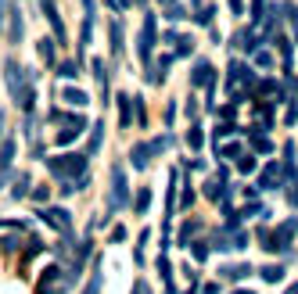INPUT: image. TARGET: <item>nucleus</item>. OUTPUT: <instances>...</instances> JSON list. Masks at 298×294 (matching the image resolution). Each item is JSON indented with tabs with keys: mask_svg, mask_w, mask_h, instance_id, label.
Listing matches in <instances>:
<instances>
[{
	"mask_svg": "<svg viewBox=\"0 0 298 294\" xmlns=\"http://www.w3.org/2000/svg\"><path fill=\"white\" fill-rule=\"evenodd\" d=\"M87 161H90V154H79V151H68V154H54L51 161H47V169H51V176L54 180H79V176H87Z\"/></svg>",
	"mask_w": 298,
	"mask_h": 294,
	"instance_id": "obj_1",
	"label": "nucleus"
},
{
	"mask_svg": "<svg viewBox=\"0 0 298 294\" xmlns=\"http://www.w3.org/2000/svg\"><path fill=\"white\" fill-rule=\"evenodd\" d=\"M130 204V183H126V169L111 165V194H108V216H115L119 208Z\"/></svg>",
	"mask_w": 298,
	"mask_h": 294,
	"instance_id": "obj_2",
	"label": "nucleus"
},
{
	"mask_svg": "<svg viewBox=\"0 0 298 294\" xmlns=\"http://www.w3.org/2000/svg\"><path fill=\"white\" fill-rule=\"evenodd\" d=\"M40 219H44L51 230L72 237V212H68V208H44V212H40Z\"/></svg>",
	"mask_w": 298,
	"mask_h": 294,
	"instance_id": "obj_3",
	"label": "nucleus"
},
{
	"mask_svg": "<svg viewBox=\"0 0 298 294\" xmlns=\"http://www.w3.org/2000/svg\"><path fill=\"white\" fill-rule=\"evenodd\" d=\"M151 51H155V15L147 11L144 15V29H140V39H137V54L144 65H151Z\"/></svg>",
	"mask_w": 298,
	"mask_h": 294,
	"instance_id": "obj_4",
	"label": "nucleus"
},
{
	"mask_svg": "<svg viewBox=\"0 0 298 294\" xmlns=\"http://www.w3.org/2000/svg\"><path fill=\"white\" fill-rule=\"evenodd\" d=\"M191 87H194V90H201V87H205V90L216 87V68H212L205 58H198L194 68H191Z\"/></svg>",
	"mask_w": 298,
	"mask_h": 294,
	"instance_id": "obj_5",
	"label": "nucleus"
},
{
	"mask_svg": "<svg viewBox=\"0 0 298 294\" xmlns=\"http://www.w3.org/2000/svg\"><path fill=\"white\" fill-rule=\"evenodd\" d=\"M237 82H255V75H251V68L244 61H230V72H227V90L230 94H234Z\"/></svg>",
	"mask_w": 298,
	"mask_h": 294,
	"instance_id": "obj_6",
	"label": "nucleus"
},
{
	"mask_svg": "<svg viewBox=\"0 0 298 294\" xmlns=\"http://www.w3.org/2000/svg\"><path fill=\"white\" fill-rule=\"evenodd\" d=\"M40 4H44V15H47V22L54 25V39H58V44H65V22H61L58 8H54V0H40Z\"/></svg>",
	"mask_w": 298,
	"mask_h": 294,
	"instance_id": "obj_7",
	"label": "nucleus"
},
{
	"mask_svg": "<svg viewBox=\"0 0 298 294\" xmlns=\"http://www.w3.org/2000/svg\"><path fill=\"white\" fill-rule=\"evenodd\" d=\"M151 158H155L151 144H133V147H130V161H133V169H147Z\"/></svg>",
	"mask_w": 298,
	"mask_h": 294,
	"instance_id": "obj_8",
	"label": "nucleus"
},
{
	"mask_svg": "<svg viewBox=\"0 0 298 294\" xmlns=\"http://www.w3.org/2000/svg\"><path fill=\"white\" fill-rule=\"evenodd\" d=\"M58 280H61V269H58V266H47V269H44V276H40V287H36V294H51L54 287H61Z\"/></svg>",
	"mask_w": 298,
	"mask_h": 294,
	"instance_id": "obj_9",
	"label": "nucleus"
},
{
	"mask_svg": "<svg viewBox=\"0 0 298 294\" xmlns=\"http://www.w3.org/2000/svg\"><path fill=\"white\" fill-rule=\"evenodd\" d=\"M119 125H122V130L133 125V97L130 94H119Z\"/></svg>",
	"mask_w": 298,
	"mask_h": 294,
	"instance_id": "obj_10",
	"label": "nucleus"
},
{
	"mask_svg": "<svg viewBox=\"0 0 298 294\" xmlns=\"http://www.w3.org/2000/svg\"><path fill=\"white\" fill-rule=\"evenodd\" d=\"M61 101L72 104V108H87V104H90L87 90H79V87H65V90H61Z\"/></svg>",
	"mask_w": 298,
	"mask_h": 294,
	"instance_id": "obj_11",
	"label": "nucleus"
},
{
	"mask_svg": "<svg viewBox=\"0 0 298 294\" xmlns=\"http://www.w3.org/2000/svg\"><path fill=\"white\" fill-rule=\"evenodd\" d=\"M284 183V176H280V165H266V173L259 176V187L263 190H277Z\"/></svg>",
	"mask_w": 298,
	"mask_h": 294,
	"instance_id": "obj_12",
	"label": "nucleus"
},
{
	"mask_svg": "<svg viewBox=\"0 0 298 294\" xmlns=\"http://www.w3.org/2000/svg\"><path fill=\"white\" fill-rule=\"evenodd\" d=\"M15 151H18L15 137H8L4 144H0V173H8V169H11V161H15Z\"/></svg>",
	"mask_w": 298,
	"mask_h": 294,
	"instance_id": "obj_13",
	"label": "nucleus"
},
{
	"mask_svg": "<svg viewBox=\"0 0 298 294\" xmlns=\"http://www.w3.org/2000/svg\"><path fill=\"white\" fill-rule=\"evenodd\" d=\"M169 65H173V54H162V58H158V65H151L147 79H151V82H165V75H169Z\"/></svg>",
	"mask_w": 298,
	"mask_h": 294,
	"instance_id": "obj_14",
	"label": "nucleus"
},
{
	"mask_svg": "<svg viewBox=\"0 0 298 294\" xmlns=\"http://www.w3.org/2000/svg\"><path fill=\"white\" fill-rule=\"evenodd\" d=\"M94 75H97V82H101V101L108 104V61H104V58L94 61Z\"/></svg>",
	"mask_w": 298,
	"mask_h": 294,
	"instance_id": "obj_15",
	"label": "nucleus"
},
{
	"mask_svg": "<svg viewBox=\"0 0 298 294\" xmlns=\"http://www.w3.org/2000/svg\"><path fill=\"white\" fill-rule=\"evenodd\" d=\"M219 276L223 280H244V276H251V266L248 262H241V266H219Z\"/></svg>",
	"mask_w": 298,
	"mask_h": 294,
	"instance_id": "obj_16",
	"label": "nucleus"
},
{
	"mask_svg": "<svg viewBox=\"0 0 298 294\" xmlns=\"http://www.w3.org/2000/svg\"><path fill=\"white\" fill-rule=\"evenodd\" d=\"M104 144V122H94L90 125V144H87V154H97Z\"/></svg>",
	"mask_w": 298,
	"mask_h": 294,
	"instance_id": "obj_17",
	"label": "nucleus"
},
{
	"mask_svg": "<svg viewBox=\"0 0 298 294\" xmlns=\"http://www.w3.org/2000/svg\"><path fill=\"white\" fill-rule=\"evenodd\" d=\"M22 29H25L22 11H18V8H11V29H8V39H11V44H22Z\"/></svg>",
	"mask_w": 298,
	"mask_h": 294,
	"instance_id": "obj_18",
	"label": "nucleus"
},
{
	"mask_svg": "<svg viewBox=\"0 0 298 294\" xmlns=\"http://www.w3.org/2000/svg\"><path fill=\"white\" fill-rule=\"evenodd\" d=\"M101 280H104V273H101V262H94V273H90L87 287H83V294H101Z\"/></svg>",
	"mask_w": 298,
	"mask_h": 294,
	"instance_id": "obj_19",
	"label": "nucleus"
},
{
	"mask_svg": "<svg viewBox=\"0 0 298 294\" xmlns=\"http://www.w3.org/2000/svg\"><path fill=\"white\" fill-rule=\"evenodd\" d=\"M273 44H277V51H280V58H284V65L291 68V39H287L284 32H273Z\"/></svg>",
	"mask_w": 298,
	"mask_h": 294,
	"instance_id": "obj_20",
	"label": "nucleus"
},
{
	"mask_svg": "<svg viewBox=\"0 0 298 294\" xmlns=\"http://www.w3.org/2000/svg\"><path fill=\"white\" fill-rule=\"evenodd\" d=\"M54 68H58V75H61V79H76V75H79V68H83V61L76 58V61H61V65H54Z\"/></svg>",
	"mask_w": 298,
	"mask_h": 294,
	"instance_id": "obj_21",
	"label": "nucleus"
},
{
	"mask_svg": "<svg viewBox=\"0 0 298 294\" xmlns=\"http://www.w3.org/2000/svg\"><path fill=\"white\" fill-rule=\"evenodd\" d=\"M29 187H32V180H29V176L22 173V176L15 180V187H11V197H15V201H22V197H29Z\"/></svg>",
	"mask_w": 298,
	"mask_h": 294,
	"instance_id": "obj_22",
	"label": "nucleus"
},
{
	"mask_svg": "<svg viewBox=\"0 0 298 294\" xmlns=\"http://www.w3.org/2000/svg\"><path fill=\"white\" fill-rule=\"evenodd\" d=\"M147 208H151V190L144 187V190H137V197H133V212H137V216H144Z\"/></svg>",
	"mask_w": 298,
	"mask_h": 294,
	"instance_id": "obj_23",
	"label": "nucleus"
},
{
	"mask_svg": "<svg viewBox=\"0 0 298 294\" xmlns=\"http://www.w3.org/2000/svg\"><path fill=\"white\" fill-rule=\"evenodd\" d=\"M108 32H111V54H122V22L115 18V22L108 25Z\"/></svg>",
	"mask_w": 298,
	"mask_h": 294,
	"instance_id": "obj_24",
	"label": "nucleus"
},
{
	"mask_svg": "<svg viewBox=\"0 0 298 294\" xmlns=\"http://www.w3.org/2000/svg\"><path fill=\"white\" fill-rule=\"evenodd\" d=\"M201 144H205V133H201V125L194 122L191 130H187V147H191V151H201Z\"/></svg>",
	"mask_w": 298,
	"mask_h": 294,
	"instance_id": "obj_25",
	"label": "nucleus"
},
{
	"mask_svg": "<svg viewBox=\"0 0 298 294\" xmlns=\"http://www.w3.org/2000/svg\"><path fill=\"white\" fill-rule=\"evenodd\" d=\"M259 276H263L266 283H280V280H284V266H263Z\"/></svg>",
	"mask_w": 298,
	"mask_h": 294,
	"instance_id": "obj_26",
	"label": "nucleus"
},
{
	"mask_svg": "<svg viewBox=\"0 0 298 294\" xmlns=\"http://www.w3.org/2000/svg\"><path fill=\"white\" fill-rule=\"evenodd\" d=\"M36 51H40V58H44V61L54 68V39H51V36H47V39H40V47H36Z\"/></svg>",
	"mask_w": 298,
	"mask_h": 294,
	"instance_id": "obj_27",
	"label": "nucleus"
},
{
	"mask_svg": "<svg viewBox=\"0 0 298 294\" xmlns=\"http://www.w3.org/2000/svg\"><path fill=\"white\" fill-rule=\"evenodd\" d=\"M212 18H216V8L205 4V8H198V15H194V25H212Z\"/></svg>",
	"mask_w": 298,
	"mask_h": 294,
	"instance_id": "obj_28",
	"label": "nucleus"
},
{
	"mask_svg": "<svg viewBox=\"0 0 298 294\" xmlns=\"http://www.w3.org/2000/svg\"><path fill=\"white\" fill-rule=\"evenodd\" d=\"M198 233V219H187L183 230H180V244H191V237Z\"/></svg>",
	"mask_w": 298,
	"mask_h": 294,
	"instance_id": "obj_29",
	"label": "nucleus"
},
{
	"mask_svg": "<svg viewBox=\"0 0 298 294\" xmlns=\"http://www.w3.org/2000/svg\"><path fill=\"white\" fill-rule=\"evenodd\" d=\"M251 147H255V151H263V154H270V151H273V144H270L263 133H251Z\"/></svg>",
	"mask_w": 298,
	"mask_h": 294,
	"instance_id": "obj_30",
	"label": "nucleus"
},
{
	"mask_svg": "<svg viewBox=\"0 0 298 294\" xmlns=\"http://www.w3.org/2000/svg\"><path fill=\"white\" fill-rule=\"evenodd\" d=\"M191 259L194 262H205L208 259V244H191Z\"/></svg>",
	"mask_w": 298,
	"mask_h": 294,
	"instance_id": "obj_31",
	"label": "nucleus"
},
{
	"mask_svg": "<svg viewBox=\"0 0 298 294\" xmlns=\"http://www.w3.org/2000/svg\"><path fill=\"white\" fill-rule=\"evenodd\" d=\"M237 169H241V173H255V158H251V154L237 158Z\"/></svg>",
	"mask_w": 298,
	"mask_h": 294,
	"instance_id": "obj_32",
	"label": "nucleus"
},
{
	"mask_svg": "<svg viewBox=\"0 0 298 294\" xmlns=\"http://www.w3.org/2000/svg\"><path fill=\"white\" fill-rule=\"evenodd\" d=\"M255 65H259V68H270V65H273V54H266V51H255Z\"/></svg>",
	"mask_w": 298,
	"mask_h": 294,
	"instance_id": "obj_33",
	"label": "nucleus"
},
{
	"mask_svg": "<svg viewBox=\"0 0 298 294\" xmlns=\"http://www.w3.org/2000/svg\"><path fill=\"white\" fill-rule=\"evenodd\" d=\"M165 18H169V22H180V18H183V8H180V4H173V8H165Z\"/></svg>",
	"mask_w": 298,
	"mask_h": 294,
	"instance_id": "obj_34",
	"label": "nucleus"
},
{
	"mask_svg": "<svg viewBox=\"0 0 298 294\" xmlns=\"http://www.w3.org/2000/svg\"><path fill=\"white\" fill-rule=\"evenodd\" d=\"M194 204V190L191 187H183V197H180V208H191Z\"/></svg>",
	"mask_w": 298,
	"mask_h": 294,
	"instance_id": "obj_35",
	"label": "nucleus"
},
{
	"mask_svg": "<svg viewBox=\"0 0 298 294\" xmlns=\"http://www.w3.org/2000/svg\"><path fill=\"white\" fill-rule=\"evenodd\" d=\"M29 197H32V201H47V197H51V190H47V187H36Z\"/></svg>",
	"mask_w": 298,
	"mask_h": 294,
	"instance_id": "obj_36",
	"label": "nucleus"
},
{
	"mask_svg": "<svg viewBox=\"0 0 298 294\" xmlns=\"http://www.w3.org/2000/svg\"><path fill=\"white\" fill-rule=\"evenodd\" d=\"M284 122H287V125H294V122H298V108H294V104H287V115H284Z\"/></svg>",
	"mask_w": 298,
	"mask_h": 294,
	"instance_id": "obj_37",
	"label": "nucleus"
},
{
	"mask_svg": "<svg viewBox=\"0 0 298 294\" xmlns=\"http://www.w3.org/2000/svg\"><path fill=\"white\" fill-rule=\"evenodd\" d=\"M122 240H126V226H115L111 230V244H122Z\"/></svg>",
	"mask_w": 298,
	"mask_h": 294,
	"instance_id": "obj_38",
	"label": "nucleus"
},
{
	"mask_svg": "<svg viewBox=\"0 0 298 294\" xmlns=\"http://www.w3.org/2000/svg\"><path fill=\"white\" fill-rule=\"evenodd\" d=\"M173 118H176V104H169V108H165V130L173 125Z\"/></svg>",
	"mask_w": 298,
	"mask_h": 294,
	"instance_id": "obj_39",
	"label": "nucleus"
},
{
	"mask_svg": "<svg viewBox=\"0 0 298 294\" xmlns=\"http://www.w3.org/2000/svg\"><path fill=\"white\" fill-rule=\"evenodd\" d=\"M187 115H191V122H198V101H194V97L187 101Z\"/></svg>",
	"mask_w": 298,
	"mask_h": 294,
	"instance_id": "obj_40",
	"label": "nucleus"
},
{
	"mask_svg": "<svg viewBox=\"0 0 298 294\" xmlns=\"http://www.w3.org/2000/svg\"><path fill=\"white\" fill-rule=\"evenodd\" d=\"M287 201L298 208V183H291V187H287Z\"/></svg>",
	"mask_w": 298,
	"mask_h": 294,
	"instance_id": "obj_41",
	"label": "nucleus"
},
{
	"mask_svg": "<svg viewBox=\"0 0 298 294\" xmlns=\"http://www.w3.org/2000/svg\"><path fill=\"white\" fill-rule=\"evenodd\" d=\"M133 294H151V287H147V280H137V287H133Z\"/></svg>",
	"mask_w": 298,
	"mask_h": 294,
	"instance_id": "obj_42",
	"label": "nucleus"
},
{
	"mask_svg": "<svg viewBox=\"0 0 298 294\" xmlns=\"http://www.w3.org/2000/svg\"><path fill=\"white\" fill-rule=\"evenodd\" d=\"M201 294H219V283H205V287H201Z\"/></svg>",
	"mask_w": 298,
	"mask_h": 294,
	"instance_id": "obj_43",
	"label": "nucleus"
},
{
	"mask_svg": "<svg viewBox=\"0 0 298 294\" xmlns=\"http://www.w3.org/2000/svg\"><path fill=\"white\" fill-rule=\"evenodd\" d=\"M230 11L234 15H244V4H241V0H230Z\"/></svg>",
	"mask_w": 298,
	"mask_h": 294,
	"instance_id": "obj_44",
	"label": "nucleus"
},
{
	"mask_svg": "<svg viewBox=\"0 0 298 294\" xmlns=\"http://www.w3.org/2000/svg\"><path fill=\"white\" fill-rule=\"evenodd\" d=\"M4 8H8V4H4V0H0V29H4V15H8Z\"/></svg>",
	"mask_w": 298,
	"mask_h": 294,
	"instance_id": "obj_45",
	"label": "nucleus"
},
{
	"mask_svg": "<svg viewBox=\"0 0 298 294\" xmlns=\"http://www.w3.org/2000/svg\"><path fill=\"white\" fill-rule=\"evenodd\" d=\"M158 4H162V8H173V4H176V0H158Z\"/></svg>",
	"mask_w": 298,
	"mask_h": 294,
	"instance_id": "obj_46",
	"label": "nucleus"
},
{
	"mask_svg": "<svg viewBox=\"0 0 298 294\" xmlns=\"http://www.w3.org/2000/svg\"><path fill=\"white\" fill-rule=\"evenodd\" d=\"M234 294H251V290H234Z\"/></svg>",
	"mask_w": 298,
	"mask_h": 294,
	"instance_id": "obj_47",
	"label": "nucleus"
},
{
	"mask_svg": "<svg viewBox=\"0 0 298 294\" xmlns=\"http://www.w3.org/2000/svg\"><path fill=\"white\" fill-rule=\"evenodd\" d=\"M198 4H201V0H194V8H198Z\"/></svg>",
	"mask_w": 298,
	"mask_h": 294,
	"instance_id": "obj_48",
	"label": "nucleus"
}]
</instances>
